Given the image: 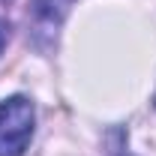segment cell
Masks as SVG:
<instances>
[{
    "label": "cell",
    "mask_w": 156,
    "mask_h": 156,
    "mask_svg": "<svg viewBox=\"0 0 156 156\" xmlns=\"http://www.w3.org/2000/svg\"><path fill=\"white\" fill-rule=\"evenodd\" d=\"M33 138V105L24 96L0 102V156H24Z\"/></svg>",
    "instance_id": "cell-1"
},
{
    "label": "cell",
    "mask_w": 156,
    "mask_h": 156,
    "mask_svg": "<svg viewBox=\"0 0 156 156\" xmlns=\"http://www.w3.org/2000/svg\"><path fill=\"white\" fill-rule=\"evenodd\" d=\"M72 0H33L30 6V21H33V36L42 39H54L60 21L66 18Z\"/></svg>",
    "instance_id": "cell-2"
},
{
    "label": "cell",
    "mask_w": 156,
    "mask_h": 156,
    "mask_svg": "<svg viewBox=\"0 0 156 156\" xmlns=\"http://www.w3.org/2000/svg\"><path fill=\"white\" fill-rule=\"evenodd\" d=\"M6 42H9V24L0 18V54H3V48H6Z\"/></svg>",
    "instance_id": "cell-3"
}]
</instances>
